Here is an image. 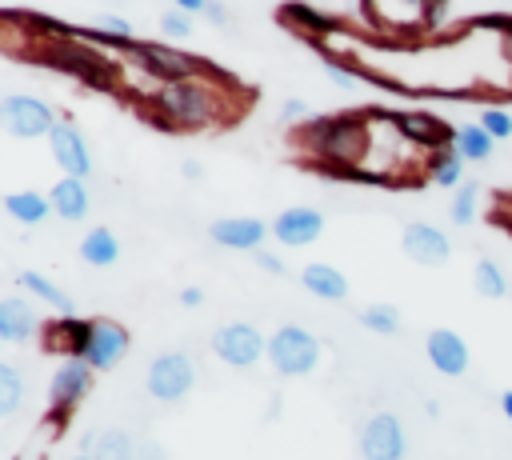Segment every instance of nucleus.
I'll return each mask as SVG.
<instances>
[{"label":"nucleus","instance_id":"obj_32","mask_svg":"<svg viewBox=\"0 0 512 460\" xmlns=\"http://www.w3.org/2000/svg\"><path fill=\"white\" fill-rule=\"evenodd\" d=\"M360 324L376 336H396L400 332V312L392 304H364L360 308Z\"/></svg>","mask_w":512,"mask_h":460},{"label":"nucleus","instance_id":"obj_1","mask_svg":"<svg viewBox=\"0 0 512 460\" xmlns=\"http://www.w3.org/2000/svg\"><path fill=\"white\" fill-rule=\"evenodd\" d=\"M300 140L312 144V152L320 156L324 168L352 172V168H360V160L368 152V124L360 116H320L300 128Z\"/></svg>","mask_w":512,"mask_h":460},{"label":"nucleus","instance_id":"obj_13","mask_svg":"<svg viewBox=\"0 0 512 460\" xmlns=\"http://www.w3.org/2000/svg\"><path fill=\"white\" fill-rule=\"evenodd\" d=\"M48 152H52V160L64 168V176H80V180H84L88 168H92L88 144H84L80 128L68 124V120H60V124L52 128V136H48Z\"/></svg>","mask_w":512,"mask_h":460},{"label":"nucleus","instance_id":"obj_43","mask_svg":"<svg viewBox=\"0 0 512 460\" xmlns=\"http://www.w3.org/2000/svg\"><path fill=\"white\" fill-rule=\"evenodd\" d=\"M500 412H504V420L512 424V388H504V392H500Z\"/></svg>","mask_w":512,"mask_h":460},{"label":"nucleus","instance_id":"obj_46","mask_svg":"<svg viewBox=\"0 0 512 460\" xmlns=\"http://www.w3.org/2000/svg\"><path fill=\"white\" fill-rule=\"evenodd\" d=\"M72 460H92V456H84V452H80V456H72Z\"/></svg>","mask_w":512,"mask_h":460},{"label":"nucleus","instance_id":"obj_35","mask_svg":"<svg viewBox=\"0 0 512 460\" xmlns=\"http://www.w3.org/2000/svg\"><path fill=\"white\" fill-rule=\"evenodd\" d=\"M160 32H168L172 40H184V36H192V16L180 12V8H172V12L160 16Z\"/></svg>","mask_w":512,"mask_h":460},{"label":"nucleus","instance_id":"obj_26","mask_svg":"<svg viewBox=\"0 0 512 460\" xmlns=\"http://www.w3.org/2000/svg\"><path fill=\"white\" fill-rule=\"evenodd\" d=\"M136 452H140V444H136V436L132 432H124V428H104V432H96L92 436V460H136Z\"/></svg>","mask_w":512,"mask_h":460},{"label":"nucleus","instance_id":"obj_7","mask_svg":"<svg viewBox=\"0 0 512 460\" xmlns=\"http://www.w3.org/2000/svg\"><path fill=\"white\" fill-rule=\"evenodd\" d=\"M408 436L396 412H372L360 424V456L364 460H404Z\"/></svg>","mask_w":512,"mask_h":460},{"label":"nucleus","instance_id":"obj_9","mask_svg":"<svg viewBox=\"0 0 512 460\" xmlns=\"http://www.w3.org/2000/svg\"><path fill=\"white\" fill-rule=\"evenodd\" d=\"M92 372H96V368H92L88 360H80V356H64V360L56 364V372H52V380H48V404H52L56 416H68V412L88 396Z\"/></svg>","mask_w":512,"mask_h":460},{"label":"nucleus","instance_id":"obj_44","mask_svg":"<svg viewBox=\"0 0 512 460\" xmlns=\"http://www.w3.org/2000/svg\"><path fill=\"white\" fill-rule=\"evenodd\" d=\"M208 16H212L216 24H224V20H228V12H224V4H216V0H208Z\"/></svg>","mask_w":512,"mask_h":460},{"label":"nucleus","instance_id":"obj_20","mask_svg":"<svg viewBox=\"0 0 512 460\" xmlns=\"http://www.w3.org/2000/svg\"><path fill=\"white\" fill-rule=\"evenodd\" d=\"M300 284H304V292H312L316 300H344V296H348V276H344L340 268H332V264H320V260L304 264Z\"/></svg>","mask_w":512,"mask_h":460},{"label":"nucleus","instance_id":"obj_25","mask_svg":"<svg viewBox=\"0 0 512 460\" xmlns=\"http://www.w3.org/2000/svg\"><path fill=\"white\" fill-rule=\"evenodd\" d=\"M80 260L92 264V268H108L120 260V244H116V232L112 228H88L84 240H80Z\"/></svg>","mask_w":512,"mask_h":460},{"label":"nucleus","instance_id":"obj_4","mask_svg":"<svg viewBox=\"0 0 512 460\" xmlns=\"http://www.w3.org/2000/svg\"><path fill=\"white\" fill-rule=\"evenodd\" d=\"M268 364L280 376H308L320 364V340L304 324H280L268 336Z\"/></svg>","mask_w":512,"mask_h":460},{"label":"nucleus","instance_id":"obj_42","mask_svg":"<svg viewBox=\"0 0 512 460\" xmlns=\"http://www.w3.org/2000/svg\"><path fill=\"white\" fill-rule=\"evenodd\" d=\"M172 8H180V12L196 16V12H208V0H172Z\"/></svg>","mask_w":512,"mask_h":460},{"label":"nucleus","instance_id":"obj_30","mask_svg":"<svg viewBox=\"0 0 512 460\" xmlns=\"http://www.w3.org/2000/svg\"><path fill=\"white\" fill-rule=\"evenodd\" d=\"M472 288H476L484 300H500V296L508 292V280H504L500 264L484 256V260H476V268H472Z\"/></svg>","mask_w":512,"mask_h":460},{"label":"nucleus","instance_id":"obj_41","mask_svg":"<svg viewBox=\"0 0 512 460\" xmlns=\"http://www.w3.org/2000/svg\"><path fill=\"white\" fill-rule=\"evenodd\" d=\"M180 304L184 308H200L204 304V292L200 288H180Z\"/></svg>","mask_w":512,"mask_h":460},{"label":"nucleus","instance_id":"obj_28","mask_svg":"<svg viewBox=\"0 0 512 460\" xmlns=\"http://www.w3.org/2000/svg\"><path fill=\"white\" fill-rule=\"evenodd\" d=\"M464 156L456 152V148H440L436 156H432V168H428V180L436 184V188H460V180H464Z\"/></svg>","mask_w":512,"mask_h":460},{"label":"nucleus","instance_id":"obj_33","mask_svg":"<svg viewBox=\"0 0 512 460\" xmlns=\"http://www.w3.org/2000/svg\"><path fill=\"white\" fill-rule=\"evenodd\" d=\"M448 220H452L456 228H468V224L476 220V184H460V188H456V196H452V204H448Z\"/></svg>","mask_w":512,"mask_h":460},{"label":"nucleus","instance_id":"obj_23","mask_svg":"<svg viewBox=\"0 0 512 460\" xmlns=\"http://www.w3.org/2000/svg\"><path fill=\"white\" fill-rule=\"evenodd\" d=\"M88 324L92 320H80V316H56V324H48V348H56L64 356H84Z\"/></svg>","mask_w":512,"mask_h":460},{"label":"nucleus","instance_id":"obj_31","mask_svg":"<svg viewBox=\"0 0 512 460\" xmlns=\"http://www.w3.org/2000/svg\"><path fill=\"white\" fill-rule=\"evenodd\" d=\"M24 404V376L16 372V364H0V416L12 420Z\"/></svg>","mask_w":512,"mask_h":460},{"label":"nucleus","instance_id":"obj_40","mask_svg":"<svg viewBox=\"0 0 512 460\" xmlns=\"http://www.w3.org/2000/svg\"><path fill=\"white\" fill-rule=\"evenodd\" d=\"M304 112H308L304 100H284V104H280V116H284V120H296V116H304Z\"/></svg>","mask_w":512,"mask_h":460},{"label":"nucleus","instance_id":"obj_37","mask_svg":"<svg viewBox=\"0 0 512 460\" xmlns=\"http://www.w3.org/2000/svg\"><path fill=\"white\" fill-rule=\"evenodd\" d=\"M324 72H328V80H336L340 88H352V84L360 80V72H356L352 64H336V60H324Z\"/></svg>","mask_w":512,"mask_h":460},{"label":"nucleus","instance_id":"obj_6","mask_svg":"<svg viewBox=\"0 0 512 460\" xmlns=\"http://www.w3.org/2000/svg\"><path fill=\"white\" fill-rule=\"evenodd\" d=\"M212 352L232 368H252L260 356H268V336H260V328L244 320H232L212 332Z\"/></svg>","mask_w":512,"mask_h":460},{"label":"nucleus","instance_id":"obj_19","mask_svg":"<svg viewBox=\"0 0 512 460\" xmlns=\"http://www.w3.org/2000/svg\"><path fill=\"white\" fill-rule=\"evenodd\" d=\"M48 200H52V212H56L60 220H72V224H76V220L88 216V188H84L80 176H60V180L52 184Z\"/></svg>","mask_w":512,"mask_h":460},{"label":"nucleus","instance_id":"obj_10","mask_svg":"<svg viewBox=\"0 0 512 460\" xmlns=\"http://www.w3.org/2000/svg\"><path fill=\"white\" fill-rule=\"evenodd\" d=\"M132 60L160 84H172V80H192L200 72V60L188 56V52H176V48H164V44H128Z\"/></svg>","mask_w":512,"mask_h":460},{"label":"nucleus","instance_id":"obj_2","mask_svg":"<svg viewBox=\"0 0 512 460\" xmlns=\"http://www.w3.org/2000/svg\"><path fill=\"white\" fill-rule=\"evenodd\" d=\"M152 108L160 112L156 120L168 128H204L216 120V92L204 80H172L152 92Z\"/></svg>","mask_w":512,"mask_h":460},{"label":"nucleus","instance_id":"obj_18","mask_svg":"<svg viewBox=\"0 0 512 460\" xmlns=\"http://www.w3.org/2000/svg\"><path fill=\"white\" fill-rule=\"evenodd\" d=\"M36 328H40V316H36V308L28 300H20V296H4L0 300V336L8 344H24Z\"/></svg>","mask_w":512,"mask_h":460},{"label":"nucleus","instance_id":"obj_22","mask_svg":"<svg viewBox=\"0 0 512 460\" xmlns=\"http://www.w3.org/2000/svg\"><path fill=\"white\" fill-rule=\"evenodd\" d=\"M16 284L28 292V296H36V300H44L48 308H56V316H76V304H72V296L60 288V284H52L44 272H20L16 276Z\"/></svg>","mask_w":512,"mask_h":460},{"label":"nucleus","instance_id":"obj_11","mask_svg":"<svg viewBox=\"0 0 512 460\" xmlns=\"http://www.w3.org/2000/svg\"><path fill=\"white\" fill-rule=\"evenodd\" d=\"M128 344H132V336H128L124 324H116L108 316H96L88 324V344H84L80 360H88L96 372H108V368H116L128 356Z\"/></svg>","mask_w":512,"mask_h":460},{"label":"nucleus","instance_id":"obj_5","mask_svg":"<svg viewBox=\"0 0 512 460\" xmlns=\"http://www.w3.org/2000/svg\"><path fill=\"white\" fill-rule=\"evenodd\" d=\"M192 384H196V364L184 352H160L144 372V388L160 404H180L192 392Z\"/></svg>","mask_w":512,"mask_h":460},{"label":"nucleus","instance_id":"obj_12","mask_svg":"<svg viewBox=\"0 0 512 460\" xmlns=\"http://www.w3.org/2000/svg\"><path fill=\"white\" fill-rule=\"evenodd\" d=\"M268 232H272V224H264L256 216H224V220H212L208 224L212 244L232 248V252H260V244H264Z\"/></svg>","mask_w":512,"mask_h":460},{"label":"nucleus","instance_id":"obj_27","mask_svg":"<svg viewBox=\"0 0 512 460\" xmlns=\"http://www.w3.org/2000/svg\"><path fill=\"white\" fill-rule=\"evenodd\" d=\"M280 20L292 24V28H300L308 40H320V36H328V32L340 28L332 16H324V12L308 8V4H284V8H280Z\"/></svg>","mask_w":512,"mask_h":460},{"label":"nucleus","instance_id":"obj_36","mask_svg":"<svg viewBox=\"0 0 512 460\" xmlns=\"http://www.w3.org/2000/svg\"><path fill=\"white\" fill-rule=\"evenodd\" d=\"M96 32H104V36H112V40L132 44V24H128L124 16H100V20H96Z\"/></svg>","mask_w":512,"mask_h":460},{"label":"nucleus","instance_id":"obj_15","mask_svg":"<svg viewBox=\"0 0 512 460\" xmlns=\"http://www.w3.org/2000/svg\"><path fill=\"white\" fill-rule=\"evenodd\" d=\"M440 0H364V12L388 28H416L432 24Z\"/></svg>","mask_w":512,"mask_h":460},{"label":"nucleus","instance_id":"obj_34","mask_svg":"<svg viewBox=\"0 0 512 460\" xmlns=\"http://www.w3.org/2000/svg\"><path fill=\"white\" fill-rule=\"evenodd\" d=\"M480 128L492 136V140H508L512 136V116L504 108H484L480 112Z\"/></svg>","mask_w":512,"mask_h":460},{"label":"nucleus","instance_id":"obj_17","mask_svg":"<svg viewBox=\"0 0 512 460\" xmlns=\"http://www.w3.org/2000/svg\"><path fill=\"white\" fill-rule=\"evenodd\" d=\"M424 352H428V364L444 376H464L468 372V344L452 328H432L428 340H424Z\"/></svg>","mask_w":512,"mask_h":460},{"label":"nucleus","instance_id":"obj_3","mask_svg":"<svg viewBox=\"0 0 512 460\" xmlns=\"http://www.w3.org/2000/svg\"><path fill=\"white\" fill-rule=\"evenodd\" d=\"M40 60L52 64V68H60V72H68V76H80V80L92 84V88H116V64H112L104 52H96V48H88V44H76V40H68V36L44 44V48H40Z\"/></svg>","mask_w":512,"mask_h":460},{"label":"nucleus","instance_id":"obj_21","mask_svg":"<svg viewBox=\"0 0 512 460\" xmlns=\"http://www.w3.org/2000/svg\"><path fill=\"white\" fill-rule=\"evenodd\" d=\"M396 132L416 140V148H436V144L448 140V128L436 116H428V112H400L396 116Z\"/></svg>","mask_w":512,"mask_h":460},{"label":"nucleus","instance_id":"obj_8","mask_svg":"<svg viewBox=\"0 0 512 460\" xmlns=\"http://www.w3.org/2000/svg\"><path fill=\"white\" fill-rule=\"evenodd\" d=\"M0 120H4V128H8L12 136H20V140L52 136V128L60 124V116H56L44 100H36V96H4Z\"/></svg>","mask_w":512,"mask_h":460},{"label":"nucleus","instance_id":"obj_14","mask_svg":"<svg viewBox=\"0 0 512 460\" xmlns=\"http://www.w3.org/2000/svg\"><path fill=\"white\" fill-rule=\"evenodd\" d=\"M324 232V212H316V208H284V212H276V220H272V236H276V244H284V248H304V244H312L316 236Z\"/></svg>","mask_w":512,"mask_h":460},{"label":"nucleus","instance_id":"obj_39","mask_svg":"<svg viewBox=\"0 0 512 460\" xmlns=\"http://www.w3.org/2000/svg\"><path fill=\"white\" fill-rule=\"evenodd\" d=\"M136 460H168V452H164L160 444H152V440H140V452H136Z\"/></svg>","mask_w":512,"mask_h":460},{"label":"nucleus","instance_id":"obj_16","mask_svg":"<svg viewBox=\"0 0 512 460\" xmlns=\"http://www.w3.org/2000/svg\"><path fill=\"white\" fill-rule=\"evenodd\" d=\"M400 248H404L408 260L428 264V268H436V264H444L452 256V244L436 224H408L400 232Z\"/></svg>","mask_w":512,"mask_h":460},{"label":"nucleus","instance_id":"obj_45","mask_svg":"<svg viewBox=\"0 0 512 460\" xmlns=\"http://www.w3.org/2000/svg\"><path fill=\"white\" fill-rule=\"evenodd\" d=\"M180 172H184V176H200V164H196V160H184Z\"/></svg>","mask_w":512,"mask_h":460},{"label":"nucleus","instance_id":"obj_29","mask_svg":"<svg viewBox=\"0 0 512 460\" xmlns=\"http://www.w3.org/2000/svg\"><path fill=\"white\" fill-rule=\"evenodd\" d=\"M452 148L464 156V160H488L492 156V136L480 128V124H464V128H456L452 132Z\"/></svg>","mask_w":512,"mask_h":460},{"label":"nucleus","instance_id":"obj_24","mask_svg":"<svg viewBox=\"0 0 512 460\" xmlns=\"http://www.w3.org/2000/svg\"><path fill=\"white\" fill-rule=\"evenodd\" d=\"M4 212H8L16 224L36 228V224H44V220L52 216V200L40 196V192H8V196H4Z\"/></svg>","mask_w":512,"mask_h":460},{"label":"nucleus","instance_id":"obj_38","mask_svg":"<svg viewBox=\"0 0 512 460\" xmlns=\"http://www.w3.org/2000/svg\"><path fill=\"white\" fill-rule=\"evenodd\" d=\"M256 264H260L264 272H272V276H284V260H280V256H272L268 248H260V252H256Z\"/></svg>","mask_w":512,"mask_h":460}]
</instances>
